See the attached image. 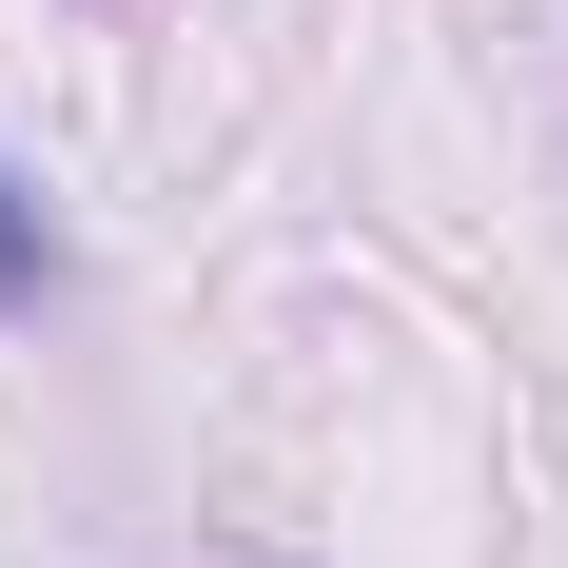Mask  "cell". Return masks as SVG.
<instances>
[{"mask_svg": "<svg viewBox=\"0 0 568 568\" xmlns=\"http://www.w3.org/2000/svg\"><path fill=\"white\" fill-rule=\"evenodd\" d=\"M40 294H59V216L0 176V314H40Z\"/></svg>", "mask_w": 568, "mask_h": 568, "instance_id": "6da1fadb", "label": "cell"}]
</instances>
